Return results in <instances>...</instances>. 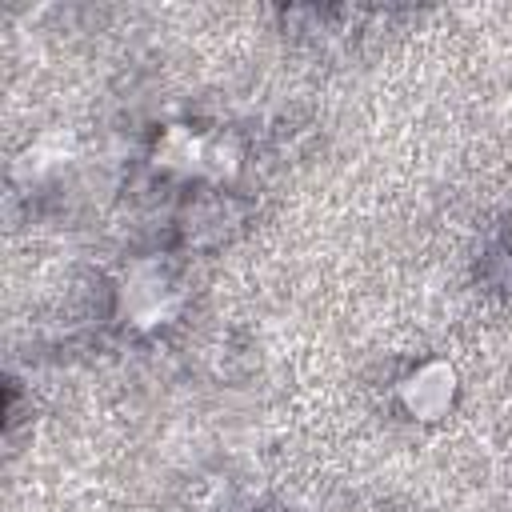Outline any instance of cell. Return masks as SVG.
Returning <instances> with one entry per match:
<instances>
[{
	"instance_id": "cell-1",
	"label": "cell",
	"mask_w": 512,
	"mask_h": 512,
	"mask_svg": "<svg viewBox=\"0 0 512 512\" xmlns=\"http://www.w3.org/2000/svg\"><path fill=\"white\" fill-rule=\"evenodd\" d=\"M456 396V372L448 364H424L404 380V404L420 420H436Z\"/></svg>"
},
{
	"instance_id": "cell-2",
	"label": "cell",
	"mask_w": 512,
	"mask_h": 512,
	"mask_svg": "<svg viewBox=\"0 0 512 512\" xmlns=\"http://www.w3.org/2000/svg\"><path fill=\"white\" fill-rule=\"evenodd\" d=\"M124 304L132 308V316H140L144 324H152V320H160L164 308H168V284L160 280V272L136 268L132 280L124 284Z\"/></svg>"
}]
</instances>
